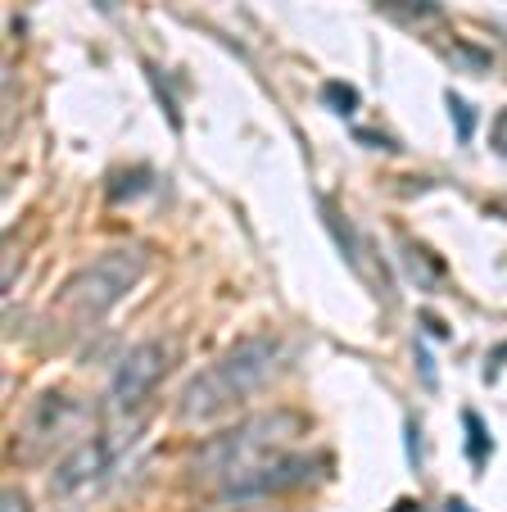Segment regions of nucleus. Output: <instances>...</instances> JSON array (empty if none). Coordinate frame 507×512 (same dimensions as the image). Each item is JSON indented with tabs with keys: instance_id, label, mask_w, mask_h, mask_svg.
I'll return each instance as SVG.
<instances>
[{
	"instance_id": "1",
	"label": "nucleus",
	"mask_w": 507,
	"mask_h": 512,
	"mask_svg": "<svg viewBox=\"0 0 507 512\" xmlns=\"http://www.w3.org/2000/svg\"><path fill=\"white\" fill-rule=\"evenodd\" d=\"M281 368H286V345H281L277 336L259 331V336L236 340L227 354H218L209 368L191 377L177 417H182V422H191V426L195 422H213L218 413L245 404L254 390H263L268 381H277Z\"/></svg>"
},
{
	"instance_id": "2",
	"label": "nucleus",
	"mask_w": 507,
	"mask_h": 512,
	"mask_svg": "<svg viewBox=\"0 0 507 512\" xmlns=\"http://www.w3.org/2000/svg\"><path fill=\"white\" fill-rule=\"evenodd\" d=\"M299 435V417L286 413V408H268V413H254L245 422L227 426V431L200 440L191 454V476L195 481H209L218 490L222 481L240 476L245 467L263 463L272 454H286Z\"/></svg>"
},
{
	"instance_id": "3",
	"label": "nucleus",
	"mask_w": 507,
	"mask_h": 512,
	"mask_svg": "<svg viewBox=\"0 0 507 512\" xmlns=\"http://www.w3.org/2000/svg\"><path fill=\"white\" fill-rule=\"evenodd\" d=\"M150 268V254L136 250V245H118V250H105L77 272L73 281L59 295V309L77 322H96L114 309L118 300H127V290L145 277Z\"/></svg>"
},
{
	"instance_id": "4",
	"label": "nucleus",
	"mask_w": 507,
	"mask_h": 512,
	"mask_svg": "<svg viewBox=\"0 0 507 512\" xmlns=\"http://www.w3.org/2000/svg\"><path fill=\"white\" fill-rule=\"evenodd\" d=\"M87 426H91L87 399L68 395V390H46V395L32 399L28 417H23V426H19V454L46 458V454H55V449L73 445Z\"/></svg>"
},
{
	"instance_id": "5",
	"label": "nucleus",
	"mask_w": 507,
	"mask_h": 512,
	"mask_svg": "<svg viewBox=\"0 0 507 512\" xmlns=\"http://www.w3.org/2000/svg\"><path fill=\"white\" fill-rule=\"evenodd\" d=\"M168 368H173V345H168V340H141L136 349H127V354L118 358V368L105 390L109 408H114V413H136V408L154 395V386L168 377Z\"/></svg>"
},
{
	"instance_id": "6",
	"label": "nucleus",
	"mask_w": 507,
	"mask_h": 512,
	"mask_svg": "<svg viewBox=\"0 0 507 512\" xmlns=\"http://www.w3.org/2000/svg\"><path fill=\"white\" fill-rule=\"evenodd\" d=\"M317 467V458H299V454H272L263 463L245 467L240 476L218 485V499L227 503H254V499H268V494H281V490H295V485L308 481V472Z\"/></svg>"
},
{
	"instance_id": "7",
	"label": "nucleus",
	"mask_w": 507,
	"mask_h": 512,
	"mask_svg": "<svg viewBox=\"0 0 507 512\" xmlns=\"http://www.w3.org/2000/svg\"><path fill=\"white\" fill-rule=\"evenodd\" d=\"M127 440H132V435L105 431V435H91V440L73 445L64 454V463L55 467V476H50L55 494H77V490H87V485H96L100 476H109V472H114V463L123 458Z\"/></svg>"
},
{
	"instance_id": "8",
	"label": "nucleus",
	"mask_w": 507,
	"mask_h": 512,
	"mask_svg": "<svg viewBox=\"0 0 507 512\" xmlns=\"http://www.w3.org/2000/svg\"><path fill=\"white\" fill-rule=\"evenodd\" d=\"M467 431H471V458H476V463H485V454H489V440H485V422H480L476 413H467Z\"/></svg>"
},
{
	"instance_id": "9",
	"label": "nucleus",
	"mask_w": 507,
	"mask_h": 512,
	"mask_svg": "<svg viewBox=\"0 0 507 512\" xmlns=\"http://www.w3.org/2000/svg\"><path fill=\"white\" fill-rule=\"evenodd\" d=\"M449 114H453V123H458V141H471V127H476L471 123V109L462 105L458 96H449Z\"/></svg>"
},
{
	"instance_id": "10",
	"label": "nucleus",
	"mask_w": 507,
	"mask_h": 512,
	"mask_svg": "<svg viewBox=\"0 0 507 512\" xmlns=\"http://www.w3.org/2000/svg\"><path fill=\"white\" fill-rule=\"evenodd\" d=\"M326 100H335V105H340V114H354V105H358V96L349 87H326Z\"/></svg>"
},
{
	"instance_id": "11",
	"label": "nucleus",
	"mask_w": 507,
	"mask_h": 512,
	"mask_svg": "<svg viewBox=\"0 0 507 512\" xmlns=\"http://www.w3.org/2000/svg\"><path fill=\"white\" fill-rule=\"evenodd\" d=\"M0 512H28V499H23V490H5V503H0Z\"/></svg>"
},
{
	"instance_id": "12",
	"label": "nucleus",
	"mask_w": 507,
	"mask_h": 512,
	"mask_svg": "<svg viewBox=\"0 0 507 512\" xmlns=\"http://www.w3.org/2000/svg\"><path fill=\"white\" fill-rule=\"evenodd\" d=\"M100 10H105V14H114V10H118V0H100Z\"/></svg>"
}]
</instances>
